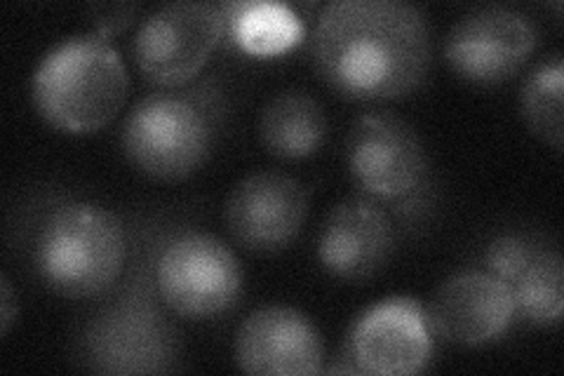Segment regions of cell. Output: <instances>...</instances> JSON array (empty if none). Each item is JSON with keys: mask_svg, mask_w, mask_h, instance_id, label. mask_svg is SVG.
<instances>
[{"mask_svg": "<svg viewBox=\"0 0 564 376\" xmlns=\"http://www.w3.org/2000/svg\"><path fill=\"white\" fill-rule=\"evenodd\" d=\"M308 55L341 97L398 99L429 76V20L404 0H332L317 14Z\"/></svg>", "mask_w": 564, "mask_h": 376, "instance_id": "obj_1", "label": "cell"}, {"mask_svg": "<svg viewBox=\"0 0 564 376\" xmlns=\"http://www.w3.org/2000/svg\"><path fill=\"white\" fill-rule=\"evenodd\" d=\"M130 76L106 35L90 31L52 47L33 71L31 95L39 114L62 132L104 128L128 99Z\"/></svg>", "mask_w": 564, "mask_h": 376, "instance_id": "obj_2", "label": "cell"}, {"mask_svg": "<svg viewBox=\"0 0 564 376\" xmlns=\"http://www.w3.org/2000/svg\"><path fill=\"white\" fill-rule=\"evenodd\" d=\"M395 249V226L369 198H348L332 207L317 238V259L341 280L362 282L377 276Z\"/></svg>", "mask_w": 564, "mask_h": 376, "instance_id": "obj_12", "label": "cell"}, {"mask_svg": "<svg viewBox=\"0 0 564 376\" xmlns=\"http://www.w3.org/2000/svg\"><path fill=\"white\" fill-rule=\"evenodd\" d=\"M308 217V191L296 176L263 170L231 189L224 222L234 240L252 253H278L302 233Z\"/></svg>", "mask_w": 564, "mask_h": 376, "instance_id": "obj_9", "label": "cell"}, {"mask_svg": "<svg viewBox=\"0 0 564 376\" xmlns=\"http://www.w3.org/2000/svg\"><path fill=\"white\" fill-rule=\"evenodd\" d=\"M516 315L513 292L491 273L449 278L431 303V327L454 344L480 346L501 336Z\"/></svg>", "mask_w": 564, "mask_h": 376, "instance_id": "obj_13", "label": "cell"}, {"mask_svg": "<svg viewBox=\"0 0 564 376\" xmlns=\"http://www.w3.org/2000/svg\"><path fill=\"white\" fill-rule=\"evenodd\" d=\"M137 10H139V3H93V6H87V12H90L93 22H95V31L106 35V39L126 29L132 22Z\"/></svg>", "mask_w": 564, "mask_h": 376, "instance_id": "obj_19", "label": "cell"}, {"mask_svg": "<svg viewBox=\"0 0 564 376\" xmlns=\"http://www.w3.org/2000/svg\"><path fill=\"white\" fill-rule=\"evenodd\" d=\"M325 344L313 322L290 307H267L245 318L236 363L247 374L304 376L323 372Z\"/></svg>", "mask_w": 564, "mask_h": 376, "instance_id": "obj_11", "label": "cell"}, {"mask_svg": "<svg viewBox=\"0 0 564 376\" xmlns=\"http://www.w3.org/2000/svg\"><path fill=\"white\" fill-rule=\"evenodd\" d=\"M536 43L539 31L532 17L513 8L485 6L470 10L449 29L445 57L462 78L494 85L518 74Z\"/></svg>", "mask_w": 564, "mask_h": 376, "instance_id": "obj_7", "label": "cell"}, {"mask_svg": "<svg viewBox=\"0 0 564 376\" xmlns=\"http://www.w3.org/2000/svg\"><path fill=\"white\" fill-rule=\"evenodd\" d=\"M346 163L352 179L386 201L412 195L426 176V151L410 122L395 114L372 111L350 125Z\"/></svg>", "mask_w": 564, "mask_h": 376, "instance_id": "obj_8", "label": "cell"}, {"mask_svg": "<svg viewBox=\"0 0 564 376\" xmlns=\"http://www.w3.org/2000/svg\"><path fill=\"white\" fill-rule=\"evenodd\" d=\"M564 62L562 55H551L539 62L520 87V114L529 130L541 141L562 151L564 137Z\"/></svg>", "mask_w": 564, "mask_h": 376, "instance_id": "obj_16", "label": "cell"}, {"mask_svg": "<svg viewBox=\"0 0 564 376\" xmlns=\"http://www.w3.org/2000/svg\"><path fill=\"white\" fill-rule=\"evenodd\" d=\"M431 322L410 297L386 299L365 311L348 336V355L358 372L408 376L429 365Z\"/></svg>", "mask_w": 564, "mask_h": 376, "instance_id": "obj_10", "label": "cell"}, {"mask_svg": "<svg viewBox=\"0 0 564 376\" xmlns=\"http://www.w3.org/2000/svg\"><path fill=\"white\" fill-rule=\"evenodd\" d=\"M14 318H17V299H14L10 280L3 276V280H0V334L6 336L10 332Z\"/></svg>", "mask_w": 564, "mask_h": 376, "instance_id": "obj_20", "label": "cell"}, {"mask_svg": "<svg viewBox=\"0 0 564 376\" xmlns=\"http://www.w3.org/2000/svg\"><path fill=\"white\" fill-rule=\"evenodd\" d=\"M120 141L137 170L153 179H182L207 160L215 122L198 99L153 93L132 106Z\"/></svg>", "mask_w": 564, "mask_h": 376, "instance_id": "obj_4", "label": "cell"}, {"mask_svg": "<svg viewBox=\"0 0 564 376\" xmlns=\"http://www.w3.org/2000/svg\"><path fill=\"white\" fill-rule=\"evenodd\" d=\"M226 26L228 17L224 6L203 3V0L167 3L137 29V66L153 83H186L209 60Z\"/></svg>", "mask_w": 564, "mask_h": 376, "instance_id": "obj_6", "label": "cell"}, {"mask_svg": "<svg viewBox=\"0 0 564 376\" xmlns=\"http://www.w3.org/2000/svg\"><path fill=\"white\" fill-rule=\"evenodd\" d=\"M126 228L111 210L68 203L43 224L35 268L52 292L87 299L106 292L126 266Z\"/></svg>", "mask_w": 564, "mask_h": 376, "instance_id": "obj_3", "label": "cell"}, {"mask_svg": "<svg viewBox=\"0 0 564 376\" xmlns=\"http://www.w3.org/2000/svg\"><path fill=\"white\" fill-rule=\"evenodd\" d=\"M158 294L184 318L203 320L231 311L242 292L234 249L207 233L174 238L155 266Z\"/></svg>", "mask_w": 564, "mask_h": 376, "instance_id": "obj_5", "label": "cell"}, {"mask_svg": "<svg viewBox=\"0 0 564 376\" xmlns=\"http://www.w3.org/2000/svg\"><path fill=\"white\" fill-rule=\"evenodd\" d=\"M234 41L250 55H278L304 35V22L290 6L269 0H245L224 6Z\"/></svg>", "mask_w": 564, "mask_h": 376, "instance_id": "obj_15", "label": "cell"}, {"mask_svg": "<svg viewBox=\"0 0 564 376\" xmlns=\"http://www.w3.org/2000/svg\"><path fill=\"white\" fill-rule=\"evenodd\" d=\"M259 137L278 158L313 155L327 137L325 109L304 89H282L261 109Z\"/></svg>", "mask_w": 564, "mask_h": 376, "instance_id": "obj_14", "label": "cell"}, {"mask_svg": "<svg viewBox=\"0 0 564 376\" xmlns=\"http://www.w3.org/2000/svg\"><path fill=\"white\" fill-rule=\"evenodd\" d=\"M534 253L536 247L529 245L524 238L503 236L499 240H494L487 249V273L497 276L510 288Z\"/></svg>", "mask_w": 564, "mask_h": 376, "instance_id": "obj_18", "label": "cell"}, {"mask_svg": "<svg viewBox=\"0 0 564 376\" xmlns=\"http://www.w3.org/2000/svg\"><path fill=\"white\" fill-rule=\"evenodd\" d=\"M516 313L539 327L557 325L564 307L562 257L555 249H536L510 284Z\"/></svg>", "mask_w": 564, "mask_h": 376, "instance_id": "obj_17", "label": "cell"}]
</instances>
